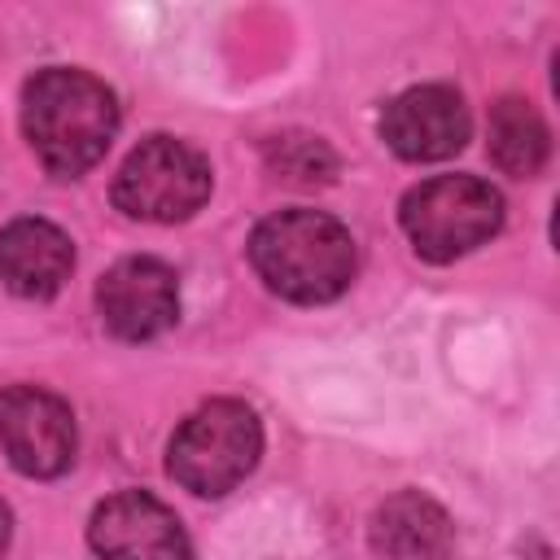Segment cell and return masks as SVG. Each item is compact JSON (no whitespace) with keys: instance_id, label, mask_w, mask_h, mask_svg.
<instances>
[{"instance_id":"2","label":"cell","mask_w":560,"mask_h":560,"mask_svg":"<svg viewBox=\"0 0 560 560\" xmlns=\"http://www.w3.org/2000/svg\"><path fill=\"white\" fill-rule=\"evenodd\" d=\"M249 262L289 302H328L354 280V241L324 210H280L249 236Z\"/></svg>"},{"instance_id":"10","label":"cell","mask_w":560,"mask_h":560,"mask_svg":"<svg viewBox=\"0 0 560 560\" xmlns=\"http://www.w3.org/2000/svg\"><path fill=\"white\" fill-rule=\"evenodd\" d=\"M74 267L70 236L48 219H13L0 232V280L18 298H52Z\"/></svg>"},{"instance_id":"1","label":"cell","mask_w":560,"mask_h":560,"mask_svg":"<svg viewBox=\"0 0 560 560\" xmlns=\"http://www.w3.org/2000/svg\"><path fill=\"white\" fill-rule=\"evenodd\" d=\"M22 131L48 175L74 179L105 158L118 131L114 92L88 70H39L22 92Z\"/></svg>"},{"instance_id":"12","label":"cell","mask_w":560,"mask_h":560,"mask_svg":"<svg viewBox=\"0 0 560 560\" xmlns=\"http://www.w3.org/2000/svg\"><path fill=\"white\" fill-rule=\"evenodd\" d=\"M551 153V136L547 122L538 118V109L521 96H503L490 109V158L499 171L508 175H538L542 162Z\"/></svg>"},{"instance_id":"13","label":"cell","mask_w":560,"mask_h":560,"mask_svg":"<svg viewBox=\"0 0 560 560\" xmlns=\"http://www.w3.org/2000/svg\"><path fill=\"white\" fill-rule=\"evenodd\" d=\"M267 162L289 184H324L337 171V162L319 136H276L267 144Z\"/></svg>"},{"instance_id":"7","label":"cell","mask_w":560,"mask_h":560,"mask_svg":"<svg viewBox=\"0 0 560 560\" xmlns=\"http://www.w3.org/2000/svg\"><path fill=\"white\" fill-rule=\"evenodd\" d=\"M88 538L101 560H192V542L179 516L144 490L105 499L92 512Z\"/></svg>"},{"instance_id":"11","label":"cell","mask_w":560,"mask_h":560,"mask_svg":"<svg viewBox=\"0 0 560 560\" xmlns=\"http://www.w3.org/2000/svg\"><path fill=\"white\" fill-rule=\"evenodd\" d=\"M455 542L451 516L420 490L385 499L372 516V547L381 560H446Z\"/></svg>"},{"instance_id":"8","label":"cell","mask_w":560,"mask_h":560,"mask_svg":"<svg viewBox=\"0 0 560 560\" xmlns=\"http://www.w3.org/2000/svg\"><path fill=\"white\" fill-rule=\"evenodd\" d=\"M101 319L122 341H149L179 315V284L162 258H122L96 284Z\"/></svg>"},{"instance_id":"14","label":"cell","mask_w":560,"mask_h":560,"mask_svg":"<svg viewBox=\"0 0 560 560\" xmlns=\"http://www.w3.org/2000/svg\"><path fill=\"white\" fill-rule=\"evenodd\" d=\"M9 529H13V525H9V508L0 503V556H4V547H9Z\"/></svg>"},{"instance_id":"3","label":"cell","mask_w":560,"mask_h":560,"mask_svg":"<svg viewBox=\"0 0 560 560\" xmlns=\"http://www.w3.org/2000/svg\"><path fill=\"white\" fill-rule=\"evenodd\" d=\"M262 455V424L258 416L236 398H214L197 407L171 438L166 468L171 477L206 499L228 494L241 486Z\"/></svg>"},{"instance_id":"9","label":"cell","mask_w":560,"mask_h":560,"mask_svg":"<svg viewBox=\"0 0 560 560\" xmlns=\"http://www.w3.org/2000/svg\"><path fill=\"white\" fill-rule=\"evenodd\" d=\"M385 144L407 162H438L464 149L468 140V109L459 92L442 83H420L398 92L381 114Z\"/></svg>"},{"instance_id":"4","label":"cell","mask_w":560,"mask_h":560,"mask_svg":"<svg viewBox=\"0 0 560 560\" xmlns=\"http://www.w3.org/2000/svg\"><path fill=\"white\" fill-rule=\"evenodd\" d=\"M402 232L429 262H451L486 245L503 223V197L477 175H438L402 197Z\"/></svg>"},{"instance_id":"6","label":"cell","mask_w":560,"mask_h":560,"mask_svg":"<svg viewBox=\"0 0 560 560\" xmlns=\"http://www.w3.org/2000/svg\"><path fill=\"white\" fill-rule=\"evenodd\" d=\"M0 446L26 477H57L74 464V411L66 398L39 385L0 389Z\"/></svg>"},{"instance_id":"5","label":"cell","mask_w":560,"mask_h":560,"mask_svg":"<svg viewBox=\"0 0 560 560\" xmlns=\"http://www.w3.org/2000/svg\"><path fill=\"white\" fill-rule=\"evenodd\" d=\"M206 197H210V162L175 136L140 140L114 179V206L144 223H179L197 214Z\"/></svg>"}]
</instances>
